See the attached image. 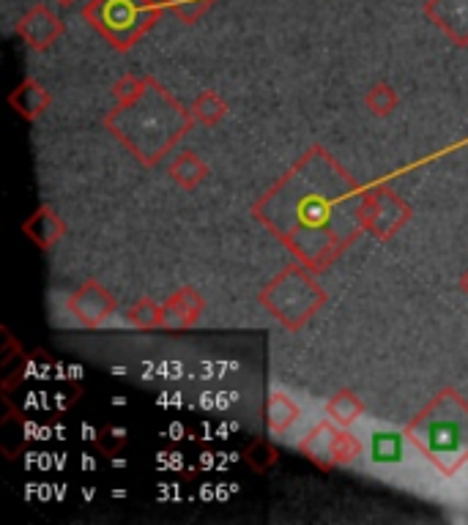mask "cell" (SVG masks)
<instances>
[{"instance_id":"1","label":"cell","mask_w":468,"mask_h":525,"mask_svg":"<svg viewBox=\"0 0 468 525\" xmlns=\"http://www.w3.org/2000/svg\"><path fill=\"white\" fill-rule=\"evenodd\" d=\"M143 0H96V14L107 31H129L137 28V11Z\"/></svg>"}]
</instances>
